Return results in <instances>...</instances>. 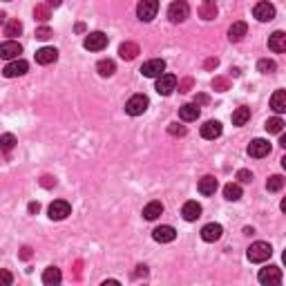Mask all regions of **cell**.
Here are the masks:
<instances>
[{"mask_svg":"<svg viewBox=\"0 0 286 286\" xmlns=\"http://www.w3.org/2000/svg\"><path fill=\"white\" fill-rule=\"evenodd\" d=\"M248 259L255 264H262V262H266V259L273 255V248H270V244L266 242H255L251 244V248H248Z\"/></svg>","mask_w":286,"mask_h":286,"instance_id":"obj_1","label":"cell"},{"mask_svg":"<svg viewBox=\"0 0 286 286\" xmlns=\"http://www.w3.org/2000/svg\"><path fill=\"white\" fill-rule=\"evenodd\" d=\"M190 16V7H188V3L186 0H175L173 5L168 7V18H170V23H184L186 18Z\"/></svg>","mask_w":286,"mask_h":286,"instance_id":"obj_2","label":"cell"},{"mask_svg":"<svg viewBox=\"0 0 286 286\" xmlns=\"http://www.w3.org/2000/svg\"><path fill=\"white\" fill-rule=\"evenodd\" d=\"M157 12H159V0H139V5H137L139 20L150 23V20L157 16Z\"/></svg>","mask_w":286,"mask_h":286,"instance_id":"obj_3","label":"cell"},{"mask_svg":"<svg viewBox=\"0 0 286 286\" xmlns=\"http://www.w3.org/2000/svg\"><path fill=\"white\" fill-rule=\"evenodd\" d=\"M148 105H150L148 96H145V94H134L126 103V112L130 114V117H141V114L148 110Z\"/></svg>","mask_w":286,"mask_h":286,"instance_id":"obj_4","label":"cell"},{"mask_svg":"<svg viewBox=\"0 0 286 286\" xmlns=\"http://www.w3.org/2000/svg\"><path fill=\"white\" fill-rule=\"evenodd\" d=\"M163 72H165V61L163 59H152V61H148V63L141 65V74L145 79H157V76H161Z\"/></svg>","mask_w":286,"mask_h":286,"instance_id":"obj_5","label":"cell"},{"mask_svg":"<svg viewBox=\"0 0 286 286\" xmlns=\"http://www.w3.org/2000/svg\"><path fill=\"white\" fill-rule=\"evenodd\" d=\"M83 45H85V49H90V51H101V49L107 47V36L103 32H92V34L85 36Z\"/></svg>","mask_w":286,"mask_h":286,"instance_id":"obj_6","label":"cell"},{"mask_svg":"<svg viewBox=\"0 0 286 286\" xmlns=\"http://www.w3.org/2000/svg\"><path fill=\"white\" fill-rule=\"evenodd\" d=\"M257 277L264 286H277L279 282H282V270H279L277 266H266V268L259 270Z\"/></svg>","mask_w":286,"mask_h":286,"instance_id":"obj_7","label":"cell"},{"mask_svg":"<svg viewBox=\"0 0 286 286\" xmlns=\"http://www.w3.org/2000/svg\"><path fill=\"white\" fill-rule=\"evenodd\" d=\"M27 70H29V63H27V61L14 59V61H9V63L5 65L3 74L7 76V79H16V76H23V74H27Z\"/></svg>","mask_w":286,"mask_h":286,"instance_id":"obj_8","label":"cell"},{"mask_svg":"<svg viewBox=\"0 0 286 286\" xmlns=\"http://www.w3.org/2000/svg\"><path fill=\"white\" fill-rule=\"evenodd\" d=\"M175 87H177V76L175 74H161V76H157V87H154V90H157L161 96L173 94Z\"/></svg>","mask_w":286,"mask_h":286,"instance_id":"obj_9","label":"cell"},{"mask_svg":"<svg viewBox=\"0 0 286 286\" xmlns=\"http://www.w3.org/2000/svg\"><path fill=\"white\" fill-rule=\"evenodd\" d=\"M72 212V206L67 204L65 199H56L54 204L49 206V219H54V221H61V219H65L67 215Z\"/></svg>","mask_w":286,"mask_h":286,"instance_id":"obj_10","label":"cell"},{"mask_svg":"<svg viewBox=\"0 0 286 286\" xmlns=\"http://www.w3.org/2000/svg\"><path fill=\"white\" fill-rule=\"evenodd\" d=\"M253 16L259 20V23H268V20L275 18V7L270 3H257L253 9Z\"/></svg>","mask_w":286,"mask_h":286,"instance_id":"obj_11","label":"cell"},{"mask_svg":"<svg viewBox=\"0 0 286 286\" xmlns=\"http://www.w3.org/2000/svg\"><path fill=\"white\" fill-rule=\"evenodd\" d=\"M18 54H23V47H20L16 40H7V43L0 45V59L3 61H14V59H18Z\"/></svg>","mask_w":286,"mask_h":286,"instance_id":"obj_12","label":"cell"},{"mask_svg":"<svg viewBox=\"0 0 286 286\" xmlns=\"http://www.w3.org/2000/svg\"><path fill=\"white\" fill-rule=\"evenodd\" d=\"M175 237H177V231L173 226H159L152 231V239L159 244H170V242H175Z\"/></svg>","mask_w":286,"mask_h":286,"instance_id":"obj_13","label":"cell"},{"mask_svg":"<svg viewBox=\"0 0 286 286\" xmlns=\"http://www.w3.org/2000/svg\"><path fill=\"white\" fill-rule=\"evenodd\" d=\"M268 152H270V143L264 141V139H255V141H251V145H248V154H251L253 159H262V157H266Z\"/></svg>","mask_w":286,"mask_h":286,"instance_id":"obj_14","label":"cell"},{"mask_svg":"<svg viewBox=\"0 0 286 286\" xmlns=\"http://www.w3.org/2000/svg\"><path fill=\"white\" fill-rule=\"evenodd\" d=\"M56 59H59V51L54 47H40L36 51V63L38 65H51L56 63Z\"/></svg>","mask_w":286,"mask_h":286,"instance_id":"obj_15","label":"cell"},{"mask_svg":"<svg viewBox=\"0 0 286 286\" xmlns=\"http://www.w3.org/2000/svg\"><path fill=\"white\" fill-rule=\"evenodd\" d=\"M181 215H184L186 221H197L201 217V206L197 201H186L184 208H181Z\"/></svg>","mask_w":286,"mask_h":286,"instance_id":"obj_16","label":"cell"},{"mask_svg":"<svg viewBox=\"0 0 286 286\" xmlns=\"http://www.w3.org/2000/svg\"><path fill=\"white\" fill-rule=\"evenodd\" d=\"M223 228L219 226V223H206L204 228H201V239L204 242H217V239L221 237Z\"/></svg>","mask_w":286,"mask_h":286,"instance_id":"obj_17","label":"cell"},{"mask_svg":"<svg viewBox=\"0 0 286 286\" xmlns=\"http://www.w3.org/2000/svg\"><path fill=\"white\" fill-rule=\"evenodd\" d=\"M246 34H248V25H246V23H242V20L233 23V25H231V29H228V38H231L233 43H239V40H242Z\"/></svg>","mask_w":286,"mask_h":286,"instance_id":"obj_18","label":"cell"},{"mask_svg":"<svg viewBox=\"0 0 286 286\" xmlns=\"http://www.w3.org/2000/svg\"><path fill=\"white\" fill-rule=\"evenodd\" d=\"M197 117H199V105L197 103H186V105L179 107L181 121H197Z\"/></svg>","mask_w":286,"mask_h":286,"instance_id":"obj_19","label":"cell"},{"mask_svg":"<svg viewBox=\"0 0 286 286\" xmlns=\"http://www.w3.org/2000/svg\"><path fill=\"white\" fill-rule=\"evenodd\" d=\"M201 137H204V139L221 137V123L219 121H206L204 126H201Z\"/></svg>","mask_w":286,"mask_h":286,"instance_id":"obj_20","label":"cell"},{"mask_svg":"<svg viewBox=\"0 0 286 286\" xmlns=\"http://www.w3.org/2000/svg\"><path fill=\"white\" fill-rule=\"evenodd\" d=\"M268 49H273L275 54H282L286 49V34L284 32H275L268 38Z\"/></svg>","mask_w":286,"mask_h":286,"instance_id":"obj_21","label":"cell"},{"mask_svg":"<svg viewBox=\"0 0 286 286\" xmlns=\"http://www.w3.org/2000/svg\"><path fill=\"white\" fill-rule=\"evenodd\" d=\"M199 18L204 20H212L217 18V0H204L199 7Z\"/></svg>","mask_w":286,"mask_h":286,"instance_id":"obj_22","label":"cell"},{"mask_svg":"<svg viewBox=\"0 0 286 286\" xmlns=\"http://www.w3.org/2000/svg\"><path fill=\"white\" fill-rule=\"evenodd\" d=\"M161 215H163V204H161V201H150V204L143 208V217L148 221H154Z\"/></svg>","mask_w":286,"mask_h":286,"instance_id":"obj_23","label":"cell"},{"mask_svg":"<svg viewBox=\"0 0 286 286\" xmlns=\"http://www.w3.org/2000/svg\"><path fill=\"white\" fill-rule=\"evenodd\" d=\"M61 279H63L61 268H56V266L45 268V273H43V284L45 286H56V284H61Z\"/></svg>","mask_w":286,"mask_h":286,"instance_id":"obj_24","label":"cell"},{"mask_svg":"<svg viewBox=\"0 0 286 286\" xmlns=\"http://www.w3.org/2000/svg\"><path fill=\"white\" fill-rule=\"evenodd\" d=\"M217 186H219V184H217L215 177L208 175V177H204V179L199 181V192L204 197H210V195H215V192H217Z\"/></svg>","mask_w":286,"mask_h":286,"instance_id":"obj_25","label":"cell"},{"mask_svg":"<svg viewBox=\"0 0 286 286\" xmlns=\"http://www.w3.org/2000/svg\"><path fill=\"white\" fill-rule=\"evenodd\" d=\"M137 54H139V45L137 43H130V40H126V43H121V47H119V56H121L123 61L137 59Z\"/></svg>","mask_w":286,"mask_h":286,"instance_id":"obj_26","label":"cell"},{"mask_svg":"<svg viewBox=\"0 0 286 286\" xmlns=\"http://www.w3.org/2000/svg\"><path fill=\"white\" fill-rule=\"evenodd\" d=\"M270 107H273V112L282 114L286 110V92L284 90H277L273 96H270Z\"/></svg>","mask_w":286,"mask_h":286,"instance_id":"obj_27","label":"cell"},{"mask_svg":"<svg viewBox=\"0 0 286 286\" xmlns=\"http://www.w3.org/2000/svg\"><path fill=\"white\" fill-rule=\"evenodd\" d=\"M251 121V107H237L235 112H233V126H246V123Z\"/></svg>","mask_w":286,"mask_h":286,"instance_id":"obj_28","label":"cell"},{"mask_svg":"<svg viewBox=\"0 0 286 286\" xmlns=\"http://www.w3.org/2000/svg\"><path fill=\"white\" fill-rule=\"evenodd\" d=\"M96 72L103 76V79H107V76H112L114 72H117V65H114V61H110V59H103V61H98Z\"/></svg>","mask_w":286,"mask_h":286,"instance_id":"obj_29","label":"cell"},{"mask_svg":"<svg viewBox=\"0 0 286 286\" xmlns=\"http://www.w3.org/2000/svg\"><path fill=\"white\" fill-rule=\"evenodd\" d=\"M223 197H226L228 201H237L239 197H242V186L239 184H226L223 186Z\"/></svg>","mask_w":286,"mask_h":286,"instance_id":"obj_30","label":"cell"},{"mask_svg":"<svg viewBox=\"0 0 286 286\" xmlns=\"http://www.w3.org/2000/svg\"><path fill=\"white\" fill-rule=\"evenodd\" d=\"M266 132L268 134H282V130H284V121L279 117H273V119H268L266 121Z\"/></svg>","mask_w":286,"mask_h":286,"instance_id":"obj_31","label":"cell"},{"mask_svg":"<svg viewBox=\"0 0 286 286\" xmlns=\"http://www.w3.org/2000/svg\"><path fill=\"white\" fill-rule=\"evenodd\" d=\"M34 18L40 20V23H47V20L51 18V7H47V5H36L34 7Z\"/></svg>","mask_w":286,"mask_h":286,"instance_id":"obj_32","label":"cell"},{"mask_svg":"<svg viewBox=\"0 0 286 286\" xmlns=\"http://www.w3.org/2000/svg\"><path fill=\"white\" fill-rule=\"evenodd\" d=\"M14 148H16V137L14 134H3L0 137V150L3 152H12Z\"/></svg>","mask_w":286,"mask_h":286,"instance_id":"obj_33","label":"cell"},{"mask_svg":"<svg viewBox=\"0 0 286 286\" xmlns=\"http://www.w3.org/2000/svg\"><path fill=\"white\" fill-rule=\"evenodd\" d=\"M20 32H23V23H20V20H9L7 27H5V36H9V38L20 36Z\"/></svg>","mask_w":286,"mask_h":286,"instance_id":"obj_34","label":"cell"},{"mask_svg":"<svg viewBox=\"0 0 286 286\" xmlns=\"http://www.w3.org/2000/svg\"><path fill=\"white\" fill-rule=\"evenodd\" d=\"M266 188H268V192H279L284 188V179L279 175H273L270 179L266 181Z\"/></svg>","mask_w":286,"mask_h":286,"instance_id":"obj_35","label":"cell"},{"mask_svg":"<svg viewBox=\"0 0 286 286\" xmlns=\"http://www.w3.org/2000/svg\"><path fill=\"white\" fill-rule=\"evenodd\" d=\"M257 70L262 72V74H273L275 70H277V65H275V61H268V59H262L257 63Z\"/></svg>","mask_w":286,"mask_h":286,"instance_id":"obj_36","label":"cell"},{"mask_svg":"<svg viewBox=\"0 0 286 286\" xmlns=\"http://www.w3.org/2000/svg\"><path fill=\"white\" fill-rule=\"evenodd\" d=\"M212 87H215L217 92H226V90H231V81L223 79V76H217V79L212 81Z\"/></svg>","mask_w":286,"mask_h":286,"instance_id":"obj_37","label":"cell"},{"mask_svg":"<svg viewBox=\"0 0 286 286\" xmlns=\"http://www.w3.org/2000/svg\"><path fill=\"white\" fill-rule=\"evenodd\" d=\"M168 132L173 134V137H184V134H186V128L179 126V123H170V126H168Z\"/></svg>","mask_w":286,"mask_h":286,"instance_id":"obj_38","label":"cell"},{"mask_svg":"<svg viewBox=\"0 0 286 286\" xmlns=\"http://www.w3.org/2000/svg\"><path fill=\"white\" fill-rule=\"evenodd\" d=\"M14 275L9 270H0V286H12Z\"/></svg>","mask_w":286,"mask_h":286,"instance_id":"obj_39","label":"cell"},{"mask_svg":"<svg viewBox=\"0 0 286 286\" xmlns=\"http://www.w3.org/2000/svg\"><path fill=\"white\" fill-rule=\"evenodd\" d=\"M237 179H239V184H251V181H253V173H251V170H239Z\"/></svg>","mask_w":286,"mask_h":286,"instance_id":"obj_40","label":"cell"},{"mask_svg":"<svg viewBox=\"0 0 286 286\" xmlns=\"http://www.w3.org/2000/svg\"><path fill=\"white\" fill-rule=\"evenodd\" d=\"M51 36H54V34H51L49 27H38V29H36V38H38V40H47V38H51Z\"/></svg>","mask_w":286,"mask_h":286,"instance_id":"obj_41","label":"cell"},{"mask_svg":"<svg viewBox=\"0 0 286 286\" xmlns=\"http://www.w3.org/2000/svg\"><path fill=\"white\" fill-rule=\"evenodd\" d=\"M40 184H43L45 188H51V186H56V179L54 177H49V175H45L43 179H40Z\"/></svg>","mask_w":286,"mask_h":286,"instance_id":"obj_42","label":"cell"},{"mask_svg":"<svg viewBox=\"0 0 286 286\" xmlns=\"http://www.w3.org/2000/svg\"><path fill=\"white\" fill-rule=\"evenodd\" d=\"M190 87H192V79H184L179 83V92H188Z\"/></svg>","mask_w":286,"mask_h":286,"instance_id":"obj_43","label":"cell"},{"mask_svg":"<svg viewBox=\"0 0 286 286\" xmlns=\"http://www.w3.org/2000/svg\"><path fill=\"white\" fill-rule=\"evenodd\" d=\"M148 275V266H137V270H134V277H145Z\"/></svg>","mask_w":286,"mask_h":286,"instance_id":"obj_44","label":"cell"},{"mask_svg":"<svg viewBox=\"0 0 286 286\" xmlns=\"http://www.w3.org/2000/svg\"><path fill=\"white\" fill-rule=\"evenodd\" d=\"M27 210H29V212H32V215H36V212H38V210H40V206H38V201H32V204H29V206H27Z\"/></svg>","mask_w":286,"mask_h":286,"instance_id":"obj_45","label":"cell"},{"mask_svg":"<svg viewBox=\"0 0 286 286\" xmlns=\"http://www.w3.org/2000/svg\"><path fill=\"white\" fill-rule=\"evenodd\" d=\"M20 257H23V259H29V257H32V248L25 246L23 251H20Z\"/></svg>","mask_w":286,"mask_h":286,"instance_id":"obj_46","label":"cell"},{"mask_svg":"<svg viewBox=\"0 0 286 286\" xmlns=\"http://www.w3.org/2000/svg\"><path fill=\"white\" fill-rule=\"evenodd\" d=\"M217 65H219V61H217V59H210V61H206V67H208V70H212V67H217Z\"/></svg>","mask_w":286,"mask_h":286,"instance_id":"obj_47","label":"cell"},{"mask_svg":"<svg viewBox=\"0 0 286 286\" xmlns=\"http://www.w3.org/2000/svg\"><path fill=\"white\" fill-rule=\"evenodd\" d=\"M63 0H47V7H61Z\"/></svg>","mask_w":286,"mask_h":286,"instance_id":"obj_48","label":"cell"},{"mask_svg":"<svg viewBox=\"0 0 286 286\" xmlns=\"http://www.w3.org/2000/svg\"><path fill=\"white\" fill-rule=\"evenodd\" d=\"M195 103H208V96L206 94H199V96L195 98Z\"/></svg>","mask_w":286,"mask_h":286,"instance_id":"obj_49","label":"cell"},{"mask_svg":"<svg viewBox=\"0 0 286 286\" xmlns=\"http://www.w3.org/2000/svg\"><path fill=\"white\" fill-rule=\"evenodd\" d=\"M5 20H7V14L0 12V25H5Z\"/></svg>","mask_w":286,"mask_h":286,"instance_id":"obj_50","label":"cell"}]
</instances>
